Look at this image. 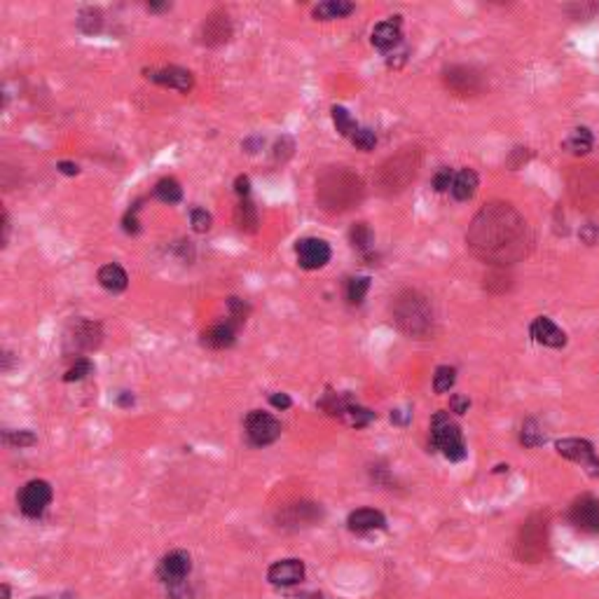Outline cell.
<instances>
[{"instance_id":"1","label":"cell","mask_w":599,"mask_h":599,"mask_svg":"<svg viewBox=\"0 0 599 599\" xmlns=\"http://www.w3.org/2000/svg\"><path fill=\"white\" fill-rule=\"evenodd\" d=\"M527 222L508 204L483 208L469 229V246L490 262L508 264L527 253Z\"/></svg>"},{"instance_id":"2","label":"cell","mask_w":599,"mask_h":599,"mask_svg":"<svg viewBox=\"0 0 599 599\" xmlns=\"http://www.w3.org/2000/svg\"><path fill=\"white\" fill-rule=\"evenodd\" d=\"M393 318L403 332L412 337L426 335L431 328V307L426 297L415 290H405L393 302Z\"/></svg>"},{"instance_id":"3","label":"cell","mask_w":599,"mask_h":599,"mask_svg":"<svg viewBox=\"0 0 599 599\" xmlns=\"http://www.w3.org/2000/svg\"><path fill=\"white\" fill-rule=\"evenodd\" d=\"M361 180L346 171H335L330 176H325L318 185V199L325 211H344L349 208L354 201L361 197Z\"/></svg>"},{"instance_id":"4","label":"cell","mask_w":599,"mask_h":599,"mask_svg":"<svg viewBox=\"0 0 599 599\" xmlns=\"http://www.w3.org/2000/svg\"><path fill=\"white\" fill-rule=\"evenodd\" d=\"M431 443H433V447L440 450L443 457L450 459V462H462V459H466V443H464L462 431H459L457 424L445 412H438L433 417V424H431Z\"/></svg>"},{"instance_id":"5","label":"cell","mask_w":599,"mask_h":599,"mask_svg":"<svg viewBox=\"0 0 599 599\" xmlns=\"http://www.w3.org/2000/svg\"><path fill=\"white\" fill-rule=\"evenodd\" d=\"M546 520L543 518H532L522 527L520 532V543H518V555L527 562H539L546 555Z\"/></svg>"},{"instance_id":"6","label":"cell","mask_w":599,"mask_h":599,"mask_svg":"<svg viewBox=\"0 0 599 599\" xmlns=\"http://www.w3.org/2000/svg\"><path fill=\"white\" fill-rule=\"evenodd\" d=\"M243 426H246V436H248L250 445H255V447L271 445L278 436H281V424H278L276 417H271L269 412H260V410H253V412L246 417Z\"/></svg>"},{"instance_id":"7","label":"cell","mask_w":599,"mask_h":599,"mask_svg":"<svg viewBox=\"0 0 599 599\" xmlns=\"http://www.w3.org/2000/svg\"><path fill=\"white\" fill-rule=\"evenodd\" d=\"M52 501V487L45 480H31L19 492V508L26 518H40Z\"/></svg>"},{"instance_id":"8","label":"cell","mask_w":599,"mask_h":599,"mask_svg":"<svg viewBox=\"0 0 599 599\" xmlns=\"http://www.w3.org/2000/svg\"><path fill=\"white\" fill-rule=\"evenodd\" d=\"M557 452L562 457L571 459V462L581 464L588 476L597 478L599 476V459L595 455V447L588 440H581V438H564V440H557Z\"/></svg>"},{"instance_id":"9","label":"cell","mask_w":599,"mask_h":599,"mask_svg":"<svg viewBox=\"0 0 599 599\" xmlns=\"http://www.w3.org/2000/svg\"><path fill=\"white\" fill-rule=\"evenodd\" d=\"M295 255L302 269H321L330 260V246L328 241L318 239V236H304L295 243Z\"/></svg>"},{"instance_id":"10","label":"cell","mask_w":599,"mask_h":599,"mask_svg":"<svg viewBox=\"0 0 599 599\" xmlns=\"http://www.w3.org/2000/svg\"><path fill=\"white\" fill-rule=\"evenodd\" d=\"M445 85L457 96H476L483 92V78L469 66H452L445 71Z\"/></svg>"},{"instance_id":"11","label":"cell","mask_w":599,"mask_h":599,"mask_svg":"<svg viewBox=\"0 0 599 599\" xmlns=\"http://www.w3.org/2000/svg\"><path fill=\"white\" fill-rule=\"evenodd\" d=\"M145 78L155 85L176 89V92L187 94L194 87V75L190 71L180 66H164V68H152V71H145Z\"/></svg>"},{"instance_id":"12","label":"cell","mask_w":599,"mask_h":599,"mask_svg":"<svg viewBox=\"0 0 599 599\" xmlns=\"http://www.w3.org/2000/svg\"><path fill=\"white\" fill-rule=\"evenodd\" d=\"M415 173H417V164L410 159V155H398L382 169V185L386 190H403L415 178Z\"/></svg>"},{"instance_id":"13","label":"cell","mask_w":599,"mask_h":599,"mask_svg":"<svg viewBox=\"0 0 599 599\" xmlns=\"http://www.w3.org/2000/svg\"><path fill=\"white\" fill-rule=\"evenodd\" d=\"M101 325L96 321H87V318H80L71 325V332H68L66 342L71 349L75 351H89V349H96L101 344Z\"/></svg>"},{"instance_id":"14","label":"cell","mask_w":599,"mask_h":599,"mask_svg":"<svg viewBox=\"0 0 599 599\" xmlns=\"http://www.w3.org/2000/svg\"><path fill=\"white\" fill-rule=\"evenodd\" d=\"M232 36V22H229L227 12L215 10L206 17V22L201 24V43L208 47H218L227 43Z\"/></svg>"},{"instance_id":"15","label":"cell","mask_w":599,"mask_h":599,"mask_svg":"<svg viewBox=\"0 0 599 599\" xmlns=\"http://www.w3.org/2000/svg\"><path fill=\"white\" fill-rule=\"evenodd\" d=\"M569 518L581 532L597 534L599 532V501L592 497H581L578 501H574V506H571Z\"/></svg>"},{"instance_id":"16","label":"cell","mask_w":599,"mask_h":599,"mask_svg":"<svg viewBox=\"0 0 599 599\" xmlns=\"http://www.w3.org/2000/svg\"><path fill=\"white\" fill-rule=\"evenodd\" d=\"M192 569V560L185 550H173V553L164 555V560L159 562V578L166 583H180L185 581L187 574Z\"/></svg>"},{"instance_id":"17","label":"cell","mask_w":599,"mask_h":599,"mask_svg":"<svg viewBox=\"0 0 599 599\" xmlns=\"http://www.w3.org/2000/svg\"><path fill=\"white\" fill-rule=\"evenodd\" d=\"M267 578L271 585H295L304 578V564L300 560H281V562H274L267 571Z\"/></svg>"},{"instance_id":"18","label":"cell","mask_w":599,"mask_h":599,"mask_svg":"<svg viewBox=\"0 0 599 599\" xmlns=\"http://www.w3.org/2000/svg\"><path fill=\"white\" fill-rule=\"evenodd\" d=\"M532 337H534L539 344L553 346V349H560V346L567 344V335H564V330L557 328V325L550 321L548 316L534 318V323H532Z\"/></svg>"},{"instance_id":"19","label":"cell","mask_w":599,"mask_h":599,"mask_svg":"<svg viewBox=\"0 0 599 599\" xmlns=\"http://www.w3.org/2000/svg\"><path fill=\"white\" fill-rule=\"evenodd\" d=\"M346 525H349L351 532L368 534V532H375V529H384L386 520H384V515L379 511H375V508H358V511H354L349 515Z\"/></svg>"},{"instance_id":"20","label":"cell","mask_w":599,"mask_h":599,"mask_svg":"<svg viewBox=\"0 0 599 599\" xmlns=\"http://www.w3.org/2000/svg\"><path fill=\"white\" fill-rule=\"evenodd\" d=\"M236 339V325L234 323H218L211 325L208 330L201 332V344L208 349H229Z\"/></svg>"},{"instance_id":"21","label":"cell","mask_w":599,"mask_h":599,"mask_svg":"<svg viewBox=\"0 0 599 599\" xmlns=\"http://www.w3.org/2000/svg\"><path fill=\"white\" fill-rule=\"evenodd\" d=\"M403 33H401V19L396 17L391 22H382L372 29V45L382 52L393 50L396 45L401 43Z\"/></svg>"},{"instance_id":"22","label":"cell","mask_w":599,"mask_h":599,"mask_svg":"<svg viewBox=\"0 0 599 599\" xmlns=\"http://www.w3.org/2000/svg\"><path fill=\"white\" fill-rule=\"evenodd\" d=\"M96 278H99V283L106 290H110V292H122L129 285L127 271H124L120 264H115V262L103 264V267L99 269V274H96Z\"/></svg>"},{"instance_id":"23","label":"cell","mask_w":599,"mask_h":599,"mask_svg":"<svg viewBox=\"0 0 599 599\" xmlns=\"http://www.w3.org/2000/svg\"><path fill=\"white\" fill-rule=\"evenodd\" d=\"M476 192H478V173L473 169H462L455 176V183H452V197L457 201H469L473 199Z\"/></svg>"},{"instance_id":"24","label":"cell","mask_w":599,"mask_h":599,"mask_svg":"<svg viewBox=\"0 0 599 599\" xmlns=\"http://www.w3.org/2000/svg\"><path fill=\"white\" fill-rule=\"evenodd\" d=\"M234 225L241 229V232L253 234L257 232V225H260V218H257V208L250 199H241L234 208Z\"/></svg>"},{"instance_id":"25","label":"cell","mask_w":599,"mask_h":599,"mask_svg":"<svg viewBox=\"0 0 599 599\" xmlns=\"http://www.w3.org/2000/svg\"><path fill=\"white\" fill-rule=\"evenodd\" d=\"M354 10H356L354 3H346V0H328V3H318L311 15H314V19H321V22H332V19H344Z\"/></svg>"},{"instance_id":"26","label":"cell","mask_w":599,"mask_h":599,"mask_svg":"<svg viewBox=\"0 0 599 599\" xmlns=\"http://www.w3.org/2000/svg\"><path fill=\"white\" fill-rule=\"evenodd\" d=\"M592 134H590V129H585V127H578V129H574L571 131V134L567 136V141H564V148H567L571 155H585V152H590L592 150Z\"/></svg>"},{"instance_id":"27","label":"cell","mask_w":599,"mask_h":599,"mask_svg":"<svg viewBox=\"0 0 599 599\" xmlns=\"http://www.w3.org/2000/svg\"><path fill=\"white\" fill-rule=\"evenodd\" d=\"M339 419H344L346 424H351V426L361 429V426H368V424L375 419V412H370V410H365V408H361L358 403H354L349 398V403H346L344 410L339 412Z\"/></svg>"},{"instance_id":"28","label":"cell","mask_w":599,"mask_h":599,"mask_svg":"<svg viewBox=\"0 0 599 599\" xmlns=\"http://www.w3.org/2000/svg\"><path fill=\"white\" fill-rule=\"evenodd\" d=\"M75 24H78V29L82 33L94 36V33H99L103 29V12L99 8H85L78 15V19H75Z\"/></svg>"},{"instance_id":"29","label":"cell","mask_w":599,"mask_h":599,"mask_svg":"<svg viewBox=\"0 0 599 599\" xmlns=\"http://www.w3.org/2000/svg\"><path fill=\"white\" fill-rule=\"evenodd\" d=\"M155 197L164 204H178L183 199V187L176 178H162L155 185Z\"/></svg>"},{"instance_id":"30","label":"cell","mask_w":599,"mask_h":599,"mask_svg":"<svg viewBox=\"0 0 599 599\" xmlns=\"http://www.w3.org/2000/svg\"><path fill=\"white\" fill-rule=\"evenodd\" d=\"M332 124H335V129H337V134L339 136H354L356 134V129H358V124H356V120H354V117L349 115V110L346 108H342V106H332Z\"/></svg>"},{"instance_id":"31","label":"cell","mask_w":599,"mask_h":599,"mask_svg":"<svg viewBox=\"0 0 599 599\" xmlns=\"http://www.w3.org/2000/svg\"><path fill=\"white\" fill-rule=\"evenodd\" d=\"M349 236H351V243H354V248H356V250H363V253H365V250L372 248L375 234H372V229L365 225V222H356V225L351 227Z\"/></svg>"},{"instance_id":"32","label":"cell","mask_w":599,"mask_h":599,"mask_svg":"<svg viewBox=\"0 0 599 599\" xmlns=\"http://www.w3.org/2000/svg\"><path fill=\"white\" fill-rule=\"evenodd\" d=\"M370 290V276H354L346 285V300L349 304H361Z\"/></svg>"},{"instance_id":"33","label":"cell","mask_w":599,"mask_h":599,"mask_svg":"<svg viewBox=\"0 0 599 599\" xmlns=\"http://www.w3.org/2000/svg\"><path fill=\"white\" fill-rule=\"evenodd\" d=\"M520 440H522L525 447H539V445L546 443V433H543L541 426L534 419H527L525 424H522Z\"/></svg>"},{"instance_id":"34","label":"cell","mask_w":599,"mask_h":599,"mask_svg":"<svg viewBox=\"0 0 599 599\" xmlns=\"http://www.w3.org/2000/svg\"><path fill=\"white\" fill-rule=\"evenodd\" d=\"M457 382V370L450 365H440L433 375V391L436 393H447Z\"/></svg>"},{"instance_id":"35","label":"cell","mask_w":599,"mask_h":599,"mask_svg":"<svg viewBox=\"0 0 599 599\" xmlns=\"http://www.w3.org/2000/svg\"><path fill=\"white\" fill-rule=\"evenodd\" d=\"M3 440L5 445H12V447H31V445L38 443V438L31 431H5Z\"/></svg>"},{"instance_id":"36","label":"cell","mask_w":599,"mask_h":599,"mask_svg":"<svg viewBox=\"0 0 599 599\" xmlns=\"http://www.w3.org/2000/svg\"><path fill=\"white\" fill-rule=\"evenodd\" d=\"M227 309H229V318H232L229 323H234V325H241L243 321H246V316L250 311L248 304L243 302V300H239V297H229L227 300Z\"/></svg>"},{"instance_id":"37","label":"cell","mask_w":599,"mask_h":599,"mask_svg":"<svg viewBox=\"0 0 599 599\" xmlns=\"http://www.w3.org/2000/svg\"><path fill=\"white\" fill-rule=\"evenodd\" d=\"M211 222H213V218H211V213L206 211V208H192L190 211V225H192V229L194 232H208V229H211Z\"/></svg>"},{"instance_id":"38","label":"cell","mask_w":599,"mask_h":599,"mask_svg":"<svg viewBox=\"0 0 599 599\" xmlns=\"http://www.w3.org/2000/svg\"><path fill=\"white\" fill-rule=\"evenodd\" d=\"M351 143L356 145L358 150L368 152V150H372L375 145H377V136H375V131H372V129H363V127H358V129H356V134L351 136Z\"/></svg>"},{"instance_id":"39","label":"cell","mask_w":599,"mask_h":599,"mask_svg":"<svg viewBox=\"0 0 599 599\" xmlns=\"http://www.w3.org/2000/svg\"><path fill=\"white\" fill-rule=\"evenodd\" d=\"M92 370H94L92 361L80 358V361H75V365L64 375V379H66V382H80V379H85L87 375H92Z\"/></svg>"},{"instance_id":"40","label":"cell","mask_w":599,"mask_h":599,"mask_svg":"<svg viewBox=\"0 0 599 599\" xmlns=\"http://www.w3.org/2000/svg\"><path fill=\"white\" fill-rule=\"evenodd\" d=\"M452 183H455V171L447 169V166H443V169L433 176V190L436 192L452 190Z\"/></svg>"},{"instance_id":"41","label":"cell","mask_w":599,"mask_h":599,"mask_svg":"<svg viewBox=\"0 0 599 599\" xmlns=\"http://www.w3.org/2000/svg\"><path fill=\"white\" fill-rule=\"evenodd\" d=\"M138 211H141V201H136V204L127 211V215L122 218V227H124V232H127V234H138V229H141V225H138V218H136Z\"/></svg>"},{"instance_id":"42","label":"cell","mask_w":599,"mask_h":599,"mask_svg":"<svg viewBox=\"0 0 599 599\" xmlns=\"http://www.w3.org/2000/svg\"><path fill=\"white\" fill-rule=\"evenodd\" d=\"M581 239L585 241V243H597L599 241V227L595 225V222H588V225H583L581 227Z\"/></svg>"},{"instance_id":"43","label":"cell","mask_w":599,"mask_h":599,"mask_svg":"<svg viewBox=\"0 0 599 599\" xmlns=\"http://www.w3.org/2000/svg\"><path fill=\"white\" fill-rule=\"evenodd\" d=\"M234 192L239 194L241 199H248L250 194V178L248 176H239L234 180Z\"/></svg>"},{"instance_id":"44","label":"cell","mask_w":599,"mask_h":599,"mask_svg":"<svg viewBox=\"0 0 599 599\" xmlns=\"http://www.w3.org/2000/svg\"><path fill=\"white\" fill-rule=\"evenodd\" d=\"M269 403H271V405H274L276 410H288V408L292 405L290 396H285V393H271V396H269Z\"/></svg>"},{"instance_id":"45","label":"cell","mask_w":599,"mask_h":599,"mask_svg":"<svg viewBox=\"0 0 599 599\" xmlns=\"http://www.w3.org/2000/svg\"><path fill=\"white\" fill-rule=\"evenodd\" d=\"M450 405H452V412H459V415H464L466 410H469V398H464V396H452V401H450Z\"/></svg>"},{"instance_id":"46","label":"cell","mask_w":599,"mask_h":599,"mask_svg":"<svg viewBox=\"0 0 599 599\" xmlns=\"http://www.w3.org/2000/svg\"><path fill=\"white\" fill-rule=\"evenodd\" d=\"M169 595H171V599H190V597H192L190 590L183 588V581H180V583H171Z\"/></svg>"},{"instance_id":"47","label":"cell","mask_w":599,"mask_h":599,"mask_svg":"<svg viewBox=\"0 0 599 599\" xmlns=\"http://www.w3.org/2000/svg\"><path fill=\"white\" fill-rule=\"evenodd\" d=\"M57 169L64 173V176H78V173H80V166L73 164V162H59Z\"/></svg>"},{"instance_id":"48","label":"cell","mask_w":599,"mask_h":599,"mask_svg":"<svg viewBox=\"0 0 599 599\" xmlns=\"http://www.w3.org/2000/svg\"><path fill=\"white\" fill-rule=\"evenodd\" d=\"M8 236H10V218L8 211H3V246H8Z\"/></svg>"},{"instance_id":"49","label":"cell","mask_w":599,"mask_h":599,"mask_svg":"<svg viewBox=\"0 0 599 599\" xmlns=\"http://www.w3.org/2000/svg\"><path fill=\"white\" fill-rule=\"evenodd\" d=\"M117 403H120L122 408H129V405H134V396H131L129 391H122L120 398H117Z\"/></svg>"},{"instance_id":"50","label":"cell","mask_w":599,"mask_h":599,"mask_svg":"<svg viewBox=\"0 0 599 599\" xmlns=\"http://www.w3.org/2000/svg\"><path fill=\"white\" fill-rule=\"evenodd\" d=\"M148 10L150 12H166V10H171V3H148Z\"/></svg>"},{"instance_id":"51","label":"cell","mask_w":599,"mask_h":599,"mask_svg":"<svg viewBox=\"0 0 599 599\" xmlns=\"http://www.w3.org/2000/svg\"><path fill=\"white\" fill-rule=\"evenodd\" d=\"M295 599H323L321 592H300Z\"/></svg>"},{"instance_id":"52","label":"cell","mask_w":599,"mask_h":599,"mask_svg":"<svg viewBox=\"0 0 599 599\" xmlns=\"http://www.w3.org/2000/svg\"><path fill=\"white\" fill-rule=\"evenodd\" d=\"M0 599H10V588H8V585H3V588H0Z\"/></svg>"},{"instance_id":"53","label":"cell","mask_w":599,"mask_h":599,"mask_svg":"<svg viewBox=\"0 0 599 599\" xmlns=\"http://www.w3.org/2000/svg\"><path fill=\"white\" fill-rule=\"evenodd\" d=\"M36 599H47V597H36Z\"/></svg>"}]
</instances>
